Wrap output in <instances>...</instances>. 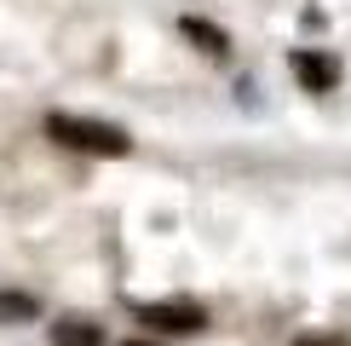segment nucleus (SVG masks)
Segmentation results:
<instances>
[{
  "mask_svg": "<svg viewBox=\"0 0 351 346\" xmlns=\"http://www.w3.org/2000/svg\"><path fill=\"white\" fill-rule=\"evenodd\" d=\"M47 139L64 144V150H81V156H127L133 150V139H127L121 127L93 122V115H64V110L47 115Z\"/></svg>",
  "mask_w": 351,
  "mask_h": 346,
  "instance_id": "1",
  "label": "nucleus"
},
{
  "mask_svg": "<svg viewBox=\"0 0 351 346\" xmlns=\"http://www.w3.org/2000/svg\"><path fill=\"white\" fill-rule=\"evenodd\" d=\"M40 312L35 295H18V288H0V329L6 323H29V317Z\"/></svg>",
  "mask_w": 351,
  "mask_h": 346,
  "instance_id": "5",
  "label": "nucleus"
},
{
  "mask_svg": "<svg viewBox=\"0 0 351 346\" xmlns=\"http://www.w3.org/2000/svg\"><path fill=\"white\" fill-rule=\"evenodd\" d=\"M294 76L311 86V93H328V86L340 81V64H334L328 52H294Z\"/></svg>",
  "mask_w": 351,
  "mask_h": 346,
  "instance_id": "3",
  "label": "nucleus"
},
{
  "mask_svg": "<svg viewBox=\"0 0 351 346\" xmlns=\"http://www.w3.org/2000/svg\"><path fill=\"white\" fill-rule=\"evenodd\" d=\"M52 346H104V329L86 317H58L52 323Z\"/></svg>",
  "mask_w": 351,
  "mask_h": 346,
  "instance_id": "4",
  "label": "nucleus"
},
{
  "mask_svg": "<svg viewBox=\"0 0 351 346\" xmlns=\"http://www.w3.org/2000/svg\"><path fill=\"white\" fill-rule=\"evenodd\" d=\"M294 346H346V341H323V335H305V341H294Z\"/></svg>",
  "mask_w": 351,
  "mask_h": 346,
  "instance_id": "7",
  "label": "nucleus"
},
{
  "mask_svg": "<svg viewBox=\"0 0 351 346\" xmlns=\"http://www.w3.org/2000/svg\"><path fill=\"white\" fill-rule=\"evenodd\" d=\"M179 29H184L190 41H196L202 52H213V58H225V52H230V41H225V29H213V23H202V18H184Z\"/></svg>",
  "mask_w": 351,
  "mask_h": 346,
  "instance_id": "6",
  "label": "nucleus"
},
{
  "mask_svg": "<svg viewBox=\"0 0 351 346\" xmlns=\"http://www.w3.org/2000/svg\"><path fill=\"white\" fill-rule=\"evenodd\" d=\"M138 323L162 329V335H202L208 329V312L196 300H150V306H138Z\"/></svg>",
  "mask_w": 351,
  "mask_h": 346,
  "instance_id": "2",
  "label": "nucleus"
}]
</instances>
